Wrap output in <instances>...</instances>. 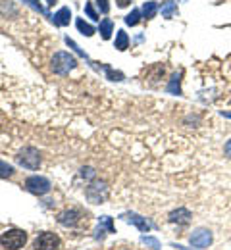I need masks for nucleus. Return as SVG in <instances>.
<instances>
[{
	"label": "nucleus",
	"mask_w": 231,
	"mask_h": 250,
	"mask_svg": "<svg viewBox=\"0 0 231 250\" xmlns=\"http://www.w3.org/2000/svg\"><path fill=\"white\" fill-rule=\"evenodd\" d=\"M25 241H27V235H25V231H20V229H8L0 237V245L6 250L23 249Z\"/></svg>",
	"instance_id": "f257e3e1"
},
{
	"label": "nucleus",
	"mask_w": 231,
	"mask_h": 250,
	"mask_svg": "<svg viewBox=\"0 0 231 250\" xmlns=\"http://www.w3.org/2000/svg\"><path fill=\"white\" fill-rule=\"evenodd\" d=\"M77 60L69 52H56L52 58V71L58 75H67L71 69H75Z\"/></svg>",
	"instance_id": "f03ea898"
},
{
	"label": "nucleus",
	"mask_w": 231,
	"mask_h": 250,
	"mask_svg": "<svg viewBox=\"0 0 231 250\" xmlns=\"http://www.w3.org/2000/svg\"><path fill=\"white\" fill-rule=\"evenodd\" d=\"M50 181L46 177H41V175H31L25 179V188L31 192V194H37V196H42L50 190Z\"/></svg>",
	"instance_id": "7ed1b4c3"
},
{
	"label": "nucleus",
	"mask_w": 231,
	"mask_h": 250,
	"mask_svg": "<svg viewBox=\"0 0 231 250\" xmlns=\"http://www.w3.org/2000/svg\"><path fill=\"white\" fill-rule=\"evenodd\" d=\"M16 158H18L20 166H23V167H27V169H37V167L41 166V154H39V150L33 148V146L23 148Z\"/></svg>",
	"instance_id": "20e7f679"
},
{
	"label": "nucleus",
	"mask_w": 231,
	"mask_h": 250,
	"mask_svg": "<svg viewBox=\"0 0 231 250\" xmlns=\"http://www.w3.org/2000/svg\"><path fill=\"white\" fill-rule=\"evenodd\" d=\"M58 247H60V239L56 233H50V231L41 233L33 243V250H56Z\"/></svg>",
	"instance_id": "39448f33"
},
{
	"label": "nucleus",
	"mask_w": 231,
	"mask_h": 250,
	"mask_svg": "<svg viewBox=\"0 0 231 250\" xmlns=\"http://www.w3.org/2000/svg\"><path fill=\"white\" fill-rule=\"evenodd\" d=\"M85 194H87V198H89L93 204H102L104 198H106V194H108V187H106L104 181H93V183L87 187Z\"/></svg>",
	"instance_id": "423d86ee"
},
{
	"label": "nucleus",
	"mask_w": 231,
	"mask_h": 250,
	"mask_svg": "<svg viewBox=\"0 0 231 250\" xmlns=\"http://www.w3.org/2000/svg\"><path fill=\"white\" fill-rule=\"evenodd\" d=\"M189 243H191V247H195V249H206V247L212 243V233H210L208 229H204V227H198V229H195V231L189 235Z\"/></svg>",
	"instance_id": "0eeeda50"
},
{
	"label": "nucleus",
	"mask_w": 231,
	"mask_h": 250,
	"mask_svg": "<svg viewBox=\"0 0 231 250\" xmlns=\"http://www.w3.org/2000/svg\"><path fill=\"white\" fill-rule=\"evenodd\" d=\"M122 219L124 221H127V223H133L139 231H143V233H148L150 229H152V223L150 221H147V218H143V216H139V214H135V212H126V214H122Z\"/></svg>",
	"instance_id": "6e6552de"
},
{
	"label": "nucleus",
	"mask_w": 231,
	"mask_h": 250,
	"mask_svg": "<svg viewBox=\"0 0 231 250\" xmlns=\"http://www.w3.org/2000/svg\"><path fill=\"white\" fill-rule=\"evenodd\" d=\"M58 221H60L64 227H77L79 221H81V214H79V210H66V212L60 214Z\"/></svg>",
	"instance_id": "1a4fd4ad"
},
{
	"label": "nucleus",
	"mask_w": 231,
	"mask_h": 250,
	"mask_svg": "<svg viewBox=\"0 0 231 250\" xmlns=\"http://www.w3.org/2000/svg\"><path fill=\"white\" fill-rule=\"evenodd\" d=\"M191 212L187 210V208H177V210H173L171 214H169V221L171 223H179V225H187L189 221H191Z\"/></svg>",
	"instance_id": "9d476101"
},
{
	"label": "nucleus",
	"mask_w": 231,
	"mask_h": 250,
	"mask_svg": "<svg viewBox=\"0 0 231 250\" xmlns=\"http://www.w3.org/2000/svg\"><path fill=\"white\" fill-rule=\"evenodd\" d=\"M69 20H71V10H69L67 6L60 8V10L52 16V21H54L58 27H66V25H69Z\"/></svg>",
	"instance_id": "9b49d317"
},
{
	"label": "nucleus",
	"mask_w": 231,
	"mask_h": 250,
	"mask_svg": "<svg viewBox=\"0 0 231 250\" xmlns=\"http://www.w3.org/2000/svg\"><path fill=\"white\" fill-rule=\"evenodd\" d=\"M114 46H116L120 52L127 50V46H129V37H127V33L124 31V29H120V31L116 33V42H114Z\"/></svg>",
	"instance_id": "f8f14e48"
},
{
	"label": "nucleus",
	"mask_w": 231,
	"mask_h": 250,
	"mask_svg": "<svg viewBox=\"0 0 231 250\" xmlns=\"http://www.w3.org/2000/svg\"><path fill=\"white\" fill-rule=\"evenodd\" d=\"M112 31H114V21L112 20H102L100 21V25H99V33H100V37L104 39V41H108L110 37H112Z\"/></svg>",
	"instance_id": "ddd939ff"
},
{
	"label": "nucleus",
	"mask_w": 231,
	"mask_h": 250,
	"mask_svg": "<svg viewBox=\"0 0 231 250\" xmlns=\"http://www.w3.org/2000/svg\"><path fill=\"white\" fill-rule=\"evenodd\" d=\"M181 71H177L173 77H171V81H169V85H168V93L169 94H181Z\"/></svg>",
	"instance_id": "4468645a"
},
{
	"label": "nucleus",
	"mask_w": 231,
	"mask_h": 250,
	"mask_svg": "<svg viewBox=\"0 0 231 250\" xmlns=\"http://www.w3.org/2000/svg\"><path fill=\"white\" fill-rule=\"evenodd\" d=\"M156 12H158V4H156V2H145V6H143V16H145V20H152V18L156 16Z\"/></svg>",
	"instance_id": "2eb2a0df"
},
{
	"label": "nucleus",
	"mask_w": 231,
	"mask_h": 250,
	"mask_svg": "<svg viewBox=\"0 0 231 250\" xmlns=\"http://www.w3.org/2000/svg\"><path fill=\"white\" fill-rule=\"evenodd\" d=\"M75 25H77V29L83 33L85 37H93V35H95V27H93L91 23H87L85 20H81V18L75 21Z\"/></svg>",
	"instance_id": "dca6fc26"
},
{
	"label": "nucleus",
	"mask_w": 231,
	"mask_h": 250,
	"mask_svg": "<svg viewBox=\"0 0 231 250\" xmlns=\"http://www.w3.org/2000/svg\"><path fill=\"white\" fill-rule=\"evenodd\" d=\"M16 173V169H14V166H10L8 162H4V160H0V179H8V177H12Z\"/></svg>",
	"instance_id": "f3484780"
},
{
	"label": "nucleus",
	"mask_w": 231,
	"mask_h": 250,
	"mask_svg": "<svg viewBox=\"0 0 231 250\" xmlns=\"http://www.w3.org/2000/svg\"><path fill=\"white\" fill-rule=\"evenodd\" d=\"M104 231L116 233V229H114V225H112V218H108V216H102V218H100V225L97 233H104Z\"/></svg>",
	"instance_id": "a211bd4d"
},
{
	"label": "nucleus",
	"mask_w": 231,
	"mask_h": 250,
	"mask_svg": "<svg viewBox=\"0 0 231 250\" xmlns=\"http://www.w3.org/2000/svg\"><path fill=\"white\" fill-rule=\"evenodd\" d=\"M177 12V6L173 2H164L162 4V16L164 18H173V14Z\"/></svg>",
	"instance_id": "6ab92c4d"
},
{
	"label": "nucleus",
	"mask_w": 231,
	"mask_h": 250,
	"mask_svg": "<svg viewBox=\"0 0 231 250\" xmlns=\"http://www.w3.org/2000/svg\"><path fill=\"white\" fill-rule=\"evenodd\" d=\"M104 71H106V75H108L110 81H122L124 79V73L122 71H114L110 65H104Z\"/></svg>",
	"instance_id": "aec40b11"
},
{
	"label": "nucleus",
	"mask_w": 231,
	"mask_h": 250,
	"mask_svg": "<svg viewBox=\"0 0 231 250\" xmlns=\"http://www.w3.org/2000/svg\"><path fill=\"white\" fill-rule=\"evenodd\" d=\"M139 20H141V12L139 10H131V14H127L126 16V25H137L139 23Z\"/></svg>",
	"instance_id": "412c9836"
},
{
	"label": "nucleus",
	"mask_w": 231,
	"mask_h": 250,
	"mask_svg": "<svg viewBox=\"0 0 231 250\" xmlns=\"http://www.w3.org/2000/svg\"><path fill=\"white\" fill-rule=\"evenodd\" d=\"M141 241H143L147 247H150L152 250H160V241H158V239H154V237H147V235H145Z\"/></svg>",
	"instance_id": "4be33fe9"
},
{
	"label": "nucleus",
	"mask_w": 231,
	"mask_h": 250,
	"mask_svg": "<svg viewBox=\"0 0 231 250\" xmlns=\"http://www.w3.org/2000/svg\"><path fill=\"white\" fill-rule=\"evenodd\" d=\"M85 12H87V16H89L93 21H97V20H99V16H97V12H95V8H93V4H91V2H85Z\"/></svg>",
	"instance_id": "5701e85b"
},
{
	"label": "nucleus",
	"mask_w": 231,
	"mask_h": 250,
	"mask_svg": "<svg viewBox=\"0 0 231 250\" xmlns=\"http://www.w3.org/2000/svg\"><path fill=\"white\" fill-rule=\"evenodd\" d=\"M66 44H67V46H71V48H73V50H75V52H77L81 58H87V54H85V52H83V50H81V48L75 44V41H71L69 37H66Z\"/></svg>",
	"instance_id": "b1692460"
},
{
	"label": "nucleus",
	"mask_w": 231,
	"mask_h": 250,
	"mask_svg": "<svg viewBox=\"0 0 231 250\" xmlns=\"http://www.w3.org/2000/svg\"><path fill=\"white\" fill-rule=\"evenodd\" d=\"M97 6L100 8L102 14H108V12H110V4H108V0H97Z\"/></svg>",
	"instance_id": "393cba45"
},
{
	"label": "nucleus",
	"mask_w": 231,
	"mask_h": 250,
	"mask_svg": "<svg viewBox=\"0 0 231 250\" xmlns=\"http://www.w3.org/2000/svg\"><path fill=\"white\" fill-rule=\"evenodd\" d=\"M81 175H83V177H87V179H93L97 173H95V169H93V167H83V169H81Z\"/></svg>",
	"instance_id": "a878e982"
},
{
	"label": "nucleus",
	"mask_w": 231,
	"mask_h": 250,
	"mask_svg": "<svg viewBox=\"0 0 231 250\" xmlns=\"http://www.w3.org/2000/svg\"><path fill=\"white\" fill-rule=\"evenodd\" d=\"M116 2H118V6H120V8H126V6H129V4H131V0H116Z\"/></svg>",
	"instance_id": "bb28decb"
},
{
	"label": "nucleus",
	"mask_w": 231,
	"mask_h": 250,
	"mask_svg": "<svg viewBox=\"0 0 231 250\" xmlns=\"http://www.w3.org/2000/svg\"><path fill=\"white\" fill-rule=\"evenodd\" d=\"M224 150H226V154L231 158V141H228V143H226V148H224Z\"/></svg>",
	"instance_id": "cd10ccee"
},
{
	"label": "nucleus",
	"mask_w": 231,
	"mask_h": 250,
	"mask_svg": "<svg viewBox=\"0 0 231 250\" xmlns=\"http://www.w3.org/2000/svg\"><path fill=\"white\" fill-rule=\"evenodd\" d=\"M222 116H226V118H230L231 120V112H222Z\"/></svg>",
	"instance_id": "c85d7f7f"
},
{
	"label": "nucleus",
	"mask_w": 231,
	"mask_h": 250,
	"mask_svg": "<svg viewBox=\"0 0 231 250\" xmlns=\"http://www.w3.org/2000/svg\"><path fill=\"white\" fill-rule=\"evenodd\" d=\"M54 2H56V0H46V4H48V6H52Z\"/></svg>",
	"instance_id": "c756f323"
},
{
	"label": "nucleus",
	"mask_w": 231,
	"mask_h": 250,
	"mask_svg": "<svg viewBox=\"0 0 231 250\" xmlns=\"http://www.w3.org/2000/svg\"><path fill=\"white\" fill-rule=\"evenodd\" d=\"M177 250H187L185 247H177Z\"/></svg>",
	"instance_id": "7c9ffc66"
},
{
	"label": "nucleus",
	"mask_w": 231,
	"mask_h": 250,
	"mask_svg": "<svg viewBox=\"0 0 231 250\" xmlns=\"http://www.w3.org/2000/svg\"><path fill=\"white\" fill-rule=\"evenodd\" d=\"M122 250H127V249H122Z\"/></svg>",
	"instance_id": "2f4dec72"
}]
</instances>
